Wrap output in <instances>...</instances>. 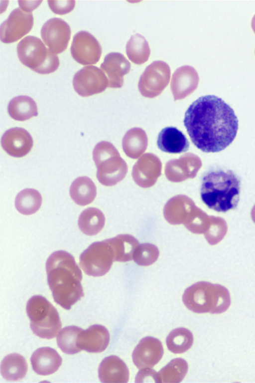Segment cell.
Instances as JSON below:
<instances>
[{
    "label": "cell",
    "mask_w": 255,
    "mask_h": 383,
    "mask_svg": "<svg viewBox=\"0 0 255 383\" xmlns=\"http://www.w3.org/2000/svg\"><path fill=\"white\" fill-rule=\"evenodd\" d=\"M164 350L161 342L152 337L142 339L134 349L132 359L139 369L152 368L162 359Z\"/></svg>",
    "instance_id": "cell-13"
},
{
    "label": "cell",
    "mask_w": 255,
    "mask_h": 383,
    "mask_svg": "<svg viewBox=\"0 0 255 383\" xmlns=\"http://www.w3.org/2000/svg\"><path fill=\"white\" fill-rule=\"evenodd\" d=\"M70 51L74 59L84 65L97 63L102 52L99 41L86 31H79L74 36Z\"/></svg>",
    "instance_id": "cell-11"
},
{
    "label": "cell",
    "mask_w": 255,
    "mask_h": 383,
    "mask_svg": "<svg viewBox=\"0 0 255 383\" xmlns=\"http://www.w3.org/2000/svg\"><path fill=\"white\" fill-rule=\"evenodd\" d=\"M33 23L31 12H26L20 8L14 9L0 25V40L5 43L17 41L30 32Z\"/></svg>",
    "instance_id": "cell-10"
},
{
    "label": "cell",
    "mask_w": 255,
    "mask_h": 383,
    "mask_svg": "<svg viewBox=\"0 0 255 383\" xmlns=\"http://www.w3.org/2000/svg\"><path fill=\"white\" fill-rule=\"evenodd\" d=\"M114 251L109 239L94 242L80 255V267L88 275L103 276L111 267Z\"/></svg>",
    "instance_id": "cell-7"
},
{
    "label": "cell",
    "mask_w": 255,
    "mask_h": 383,
    "mask_svg": "<svg viewBox=\"0 0 255 383\" xmlns=\"http://www.w3.org/2000/svg\"><path fill=\"white\" fill-rule=\"evenodd\" d=\"M46 270L53 299L63 308L70 309L84 296L82 272L71 254L54 252L46 261Z\"/></svg>",
    "instance_id": "cell-2"
},
{
    "label": "cell",
    "mask_w": 255,
    "mask_h": 383,
    "mask_svg": "<svg viewBox=\"0 0 255 383\" xmlns=\"http://www.w3.org/2000/svg\"><path fill=\"white\" fill-rule=\"evenodd\" d=\"M96 193L95 184L87 177L77 178L73 182L70 188L72 199L81 206H85L93 202Z\"/></svg>",
    "instance_id": "cell-22"
},
{
    "label": "cell",
    "mask_w": 255,
    "mask_h": 383,
    "mask_svg": "<svg viewBox=\"0 0 255 383\" xmlns=\"http://www.w3.org/2000/svg\"><path fill=\"white\" fill-rule=\"evenodd\" d=\"M199 77L195 69L189 65L177 68L173 74L171 89L175 99L184 98L194 91L198 83Z\"/></svg>",
    "instance_id": "cell-18"
},
{
    "label": "cell",
    "mask_w": 255,
    "mask_h": 383,
    "mask_svg": "<svg viewBox=\"0 0 255 383\" xmlns=\"http://www.w3.org/2000/svg\"><path fill=\"white\" fill-rule=\"evenodd\" d=\"M227 230V223L224 218L211 216L210 225L204 233L205 236L210 244L215 245L223 239Z\"/></svg>",
    "instance_id": "cell-30"
},
{
    "label": "cell",
    "mask_w": 255,
    "mask_h": 383,
    "mask_svg": "<svg viewBox=\"0 0 255 383\" xmlns=\"http://www.w3.org/2000/svg\"><path fill=\"white\" fill-rule=\"evenodd\" d=\"M69 24L60 18L46 21L41 29V37L44 44L55 54H60L67 48L71 38Z\"/></svg>",
    "instance_id": "cell-12"
},
{
    "label": "cell",
    "mask_w": 255,
    "mask_h": 383,
    "mask_svg": "<svg viewBox=\"0 0 255 383\" xmlns=\"http://www.w3.org/2000/svg\"><path fill=\"white\" fill-rule=\"evenodd\" d=\"M73 85L78 95L88 97L103 92L108 86V80L101 69L89 65L76 73L73 79Z\"/></svg>",
    "instance_id": "cell-9"
},
{
    "label": "cell",
    "mask_w": 255,
    "mask_h": 383,
    "mask_svg": "<svg viewBox=\"0 0 255 383\" xmlns=\"http://www.w3.org/2000/svg\"><path fill=\"white\" fill-rule=\"evenodd\" d=\"M251 217L254 222L255 223V205L254 206L252 210Z\"/></svg>",
    "instance_id": "cell-34"
},
{
    "label": "cell",
    "mask_w": 255,
    "mask_h": 383,
    "mask_svg": "<svg viewBox=\"0 0 255 383\" xmlns=\"http://www.w3.org/2000/svg\"><path fill=\"white\" fill-rule=\"evenodd\" d=\"M150 52L147 41L139 34L132 35L126 45V52L128 58L136 64L145 62L149 58Z\"/></svg>",
    "instance_id": "cell-28"
},
{
    "label": "cell",
    "mask_w": 255,
    "mask_h": 383,
    "mask_svg": "<svg viewBox=\"0 0 255 383\" xmlns=\"http://www.w3.org/2000/svg\"><path fill=\"white\" fill-rule=\"evenodd\" d=\"M42 196L36 190L25 189L20 192L16 196L15 206L16 209L24 215L35 213L42 204Z\"/></svg>",
    "instance_id": "cell-26"
},
{
    "label": "cell",
    "mask_w": 255,
    "mask_h": 383,
    "mask_svg": "<svg viewBox=\"0 0 255 383\" xmlns=\"http://www.w3.org/2000/svg\"><path fill=\"white\" fill-rule=\"evenodd\" d=\"M42 2V0L37 1H23L18 0V4L21 9L26 11L31 12L33 10L36 8Z\"/></svg>",
    "instance_id": "cell-33"
},
{
    "label": "cell",
    "mask_w": 255,
    "mask_h": 383,
    "mask_svg": "<svg viewBox=\"0 0 255 383\" xmlns=\"http://www.w3.org/2000/svg\"><path fill=\"white\" fill-rule=\"evenodd\" d=\"M7 110L9 116L17 121H25L38 115L35 102L27 96L13 98L8 105Z\"/></svg>",
    "instance_id": "cell-23"
},
{
    "label": "cell",
    "mask_w": 255,
    "mask_h": 383,
    "mask_svg": "<svg viewBox=\"0 0 255 383\" xmlns=\"http://www.w3.org/2000/svg\"><path fill=\"white\" fill-rule=\"evenodd\" d=\"M105 218L102 212L95 207L85 209L80 214L78 226L81 231L87 235L98 234L103 228Z\"/></svg>",
    "instance_id": "cell-24"
},
{
    "label": "cell",
    "mask_w": 255,
    "mask_h": 383,
    "mask_svg": "<svg viewBox=\"0 0 255 383\" xmlns=\"http://www.w3.org/2000/svg\"><path fill=\"white\" fill-rule=\"evenodd\" d=\"M27 371V364L25 358L21 355L12 353L7 355L0 364V373L2 377L9 381H16L22 379Z\"/></svg>",
    "instance_id": "cell-21"
},
{
    "label": "cell",
    "mask_w": 255,
    "mask_h": 383,
    "mask_svg": "<svg viewBox=\"0 0 255 383\" xmlns=\"http://www.w3.org/2000/svg\"><path fill=\"white\" fill-rule=\"evenodd\" d=\"M16 50L20 61L38 73H53L59 66L58 56L35 36L25 37L18 43Z\"/></svg>",
    "instance_id": "cell-5"
},
{
    "label": "cell",
    "mask_w": 255,
    "mask_h": 383,
    "mask_svg": "<svg viewBox=\"0 0 255 383\" xmlns=\"http://www.w3.org/2000/svg\"><path fill=\"white\" fill-rule=\"evenodd\" d=\"M157 145L161 151L170 154L185 152L189 148L185 135L174 127H167L161 130L157 137Z\"/></svg>",
    "instance_id": "cell-20"
},
{
    "label": "cell",
    "mask_w": 255,
    "mask_h": 383,
    "mask_svg": "<svg viewBox=\"0 0 255 383\" xmlns=\"http://www.w3.org/2000/svg\"><path fill=\"white\" fill-rule=\"evenodd\" d=\"M183 302L190 311L196 313L221 314L231 305L229 290L224 286L202 281L185 291Z\"/></svg>",
    "instance_id": "cell-4"
},
{
    "label": "cell",
    "mask_w": 255,
    "mask_h": 383,
    "mask_svg": "<svg viewBox=\"0 0 255 383\" xmlns=\"http://www.w3.org/2000/svg\"><path fill=\"white\" fill-rule=\"evenodd\" d=\"M170 77L169 65L164 61H154L141 74L138 82L139 90L145 96H154L168 85Z\"/></svg>",
    "instance_id": "cell-8"
},
{
    "label": "cell",
    "mask_w": 255,
    "mask_h": 383,
    "mask_svg": "<svg viewBox=\"0 0 255 383\" xmlns=\"http://www.w3.org/2000/svg\"><path fill=\"white\" fill-rule=\"evenodd\" d=\"M188 370V365L185 360L181 358L173 359L157 373L155 383H180Z\"/></svg>",
    "instance_id": "cell-25"
},
{
    "label": "cell",
    "mask_w": 255,
    "mask_h": 383,
    "mask_svg": "<svg viewBox=\"0 0 255 383\" xmlns=\"http://www.w3.org/2000/svg\"><path fill=\"white\" fill-rule=\"evenodd\" d=\"M110 337L107 329L100 325H94L79 333L77 346L82 351L90 353H100L107 348Z\"/></svg>",
    "instance_id": "cell-16"
},
{
    "label": "cell",
    "mask_w": 255,
    "mask_h": 383,
    "mask_svg": "<svg viewBox=\"0 0 255 383\" xmlns=\"http://www.w3.org/2000/svg\"><path fill=\"white\" fill-rule=\"evenodd\" d=\"M240 189L241 180L232 170L213 168L202 177L200 196L209 208L225 212L237 206Z\"/></svg>",
    "instance_id": "cell-3"
},
{
    "label": "cell",
    "mask_w": 255,
    "mask_h": 383,
    "mask_svg": "<svg viewBox=\"0 0 255 383\" xmlns=\"http://www.w3.org/2000/svg\"><path fill=\"white\" fill-rule=\"evenodd\" d=\"M82 330L79 327L70 326L60 331L57 335V343L62 351L67 354L74 355L81 351L77 346V339Z\"/></svg>",
    "instance_id": "cell-29"
},
{
    "label": "cell",
    "mask_w": 255,
    "mask_h": 383,
    "mask_svg": "<svg viewBox=\"0 0 255 383\" xmlns=\"http://www.w3.org/2000/svg\"><path fill=\"white\" fill-rule=\"evenodd\" d=\"M99 378L104 383H126L129 377L126 363L116 356L105 358L98 369Z\"/></svg>",
    "instance_id": "cell-17"
},
{
    "label": "cell",
    "mask_w": 255,
    "mask_h": 383,
    "mask_svg": "<svg viewBox=\"0 0 255 383\" xmlns=\"http://www.w3.org/2000/svg\"><path fill=\"white\" fill-rule=\"evenodd\" d=\"M193 336L188 329L178 328L168 335L166 343L168 349L174 354H182L189 350L193 343Z\"/></svg>",
    "instance_id": "cell-27"
},
{
    "label": "cell",
    "mask_w": 255,
    "mask_h": 383,
    "mask_svg": "<svg viewBox=\"0 0 255 383\" xmlns=\"http://www.w3.org/2000/svg\"><path fill=\"white\" fill-rule=\"evenodd\" d=\"M26 313L30 328L34 334L43 339H51L58 334L62 327L56 308L45 298L35 295L27 302Z\"/></svg>",
    "instance_id": "cell-6"
},
{
    "label": "cell",
    "mask_w": 255,
    "mask_h": 383,
    "mask_svg": "<svg viewBox=\"0 0 255 383\" xmlns=\"http://www.w3.org/2000/svg\"><path fill=\"white\" fill-rule=\"evenodd\" d=\"M1 146L10 156L20 158L26 155L33 146L30 134L21 128H13L6 131L1 138Z\"/></svg>",
    "instance_id": "cell-14"
},
{
    "label": "cell",
    "mask_w": 255,
    "mask_h": 383,
    "mask_svg": "<svg viewBox=\"0 0 255 383\" xmlns=\"http://www.w3.org/2000/svg\"><path fill=\"white\" fill-rule=\"evenodd\" d=\"M183 123L192 143L205 153L225 149L236 138L239 127L232 108L213 95L194 101L185 113Z\"/></svg>",
    "instance_id": "cell-1"
},
{
    "label": "cell",
    "mask_w": 255,
    "mask_h": 383,
    "mask_svg": "<svg viewBox=\"0 0 255 383\" xmlns=\"http://www.w3.org/2000/svg\"><path fill=\"white\" fill-rule=\"evenodd\" d=\"M157 372L152 368H146L140 370L135 377V382L142 383L156 382Z\"/></svg>",
    "instance_id": "cell-32"
},
{
    "label": "cell",
    "mask_w": 255,
    "mask_h": 383,
    "mask_svg": "<svg viewBox=\"0 0 255 383\" xmlns=\"http://www.w3.org/2000/svg\"><path fill=\"white\" fill-rule=\"evenodd\" d=\"M33 370L38 375L47 376L57 371L62 359L54 349L42 347L36 350L30 359Z\"/></svg>",
    "instance_id": "cell-19"
},
{
    "label": "cell",
    "mask_w": 255,
    "mask_h": 383,
    "mask_svg": "<svg viewBox=\"0 0 255 383\" xmlns=\"http://www.w3.org/2000/svg\"><path fill=\"white\" fill-rule=\"evenodd\" d=\"M47 2L51 10L59 15L69 13L75 6V0H48Z\"/></svg>",
    "instance_id": "cell-31"
},
{
    "label": "cell",
    "mask_w": 255,
    "mask_h": 383,
    "mask_svg": "<svg viewBox=\"0 0 255 383\" xmlns=\"http://www.w3.org/2000/svg\"><path fill=\"white\" fill-rule=\"evenodd\" d=\"M108 80V87L120 88L124 84V76L130 70V64L121 53L112 52L107 54L100 66Z\"/></svg>",
    "instance_id": "cell-15"
}]
</instances>
